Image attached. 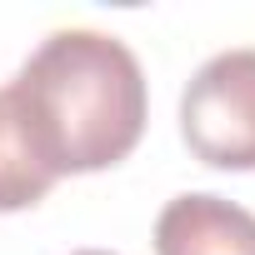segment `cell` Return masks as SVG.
<instances>
[{"instance_id": "obj_1", "label": "cell", "mask_w": 255, "mask_h": 255, "mask_svg": "<svg viewBox=\"0 0 255 255\" xmlns=\"http://www.w3.org/2000/svg\"><path fill=\"white\" fill-rule=\"evenodd\" d=\"M10 95L55 175L120 165L145 130V70L120 35L65 25L50 30L15 70Z\"/></svg>"}, {"instance_id": "obj_2", "label": "cell", "mask_w": 255, "mask_h": 255, "mask_svg": "<svg viewBox=\"0 0 255 255\" xmlns=\"http://www.w3.org/2000/svg\"><path fill=\"white\" fill-rule=\"evenodd\" d=\"M180 135L215 170H255V45L220 50L185 80Z\"/></svg>"}, {"instance_id": "obj_3", "label": "cell", "mask_w": 255, "mask_h": 255, "mask_svg": "<svg viewBox=\"0 0 255 255\" xmlns=\"http://www.w3.org/2000/svg\"><path fill=\"white\" fill-rule=\"evenodd\" d=\"M155 255H255V215L225 195L185 190L155 215Z\"/></svg>"}, {"instance_id": "obj_4", "label": "cell", "mask_w": 255, "mask_h": 255, "mask_svg": "<svg viewBox=\"0 0 255 255\" xmlns=\"http://www.w3.org/2000/svg\"><path fill=\"white\" fill-rule=\"evenodd\" d=\"M55 180L60 175L50 170L45 150L35 145V135H30V125H25L10 85H0V215L40 205Z\"/></svg>"}, {"instance_id": "obj_5", "label": "cell", "mask_w": 255, "mask_h": 255, "mask_svg": "<svg viewBox=\"0 0 255 255\" xmlns=\"http://www.w3.org/2000/svg\"><path fill=\"white\" fill-rule=\"evenodd\" d=\"M70 255H115V250H70Z\"/></svg>"}]
</instances>
